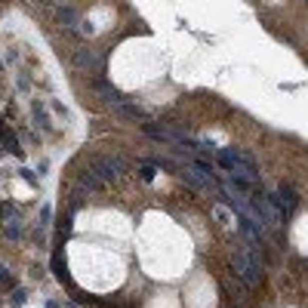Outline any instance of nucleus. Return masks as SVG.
I'll use <instances>...</instances> for the list:
<instances>
[{
	"mask_svg": "<svg viewBox=\"0 0 308 308\" xmlns=\"http://www.w3.org/2000/svg\"><path fill=\"white\" fill-rule=\"evenodd\" d=\"M114 114H117V117H126V120H148L145 108H139V105H133V102H120V105H114Z\"/></svg>",
	"mask_w": 308,
	"mask_h": 308,
	"instance_id": "6e6552de",
	"label": "nucleus"
},
{
	"mask_svg": "<svg viewBox=\"0 0 308 308\" xmlns=\"http://www.w3.org/2000/svg\"><path fill=\"white\" fill-rule=\"evenodd\" d=\"M268 197H271V204H275V207L284 213V219H290V216L296 213V207H299V194L290 188V185H281L278 191H271Z\"/></svg>",
	"mask_w": 308,
	"mask_h": 308,
	"instance_id": "7ed1b4c3",
	"label": "nucleus"
},
{
	"mask_svg": "<svg viewBox=\"0 0 308 308\" xmlns=\"http://www.w3.org/2000/svg\"><path fill=\"white\" fill-rule=\"evenodd\" d=\"M0 284L9 287V271H6V265H0Z\"/></svg>",
	"mask_w": 308,
	"mask_h": 308,
	"instance_id": "6ab92c4d",
	"label": "nucleus"
},
{
	"mask_svg": "<svg viewBox=\"0 0 308 308\" xmlns=\"http://www.w3.org/2000/svg\"><path fill=\"white\" fill-rule=\"evenodd\" d=\"M56 231H59V241H65L68 238V234H71V210L62 216V219H59V225H56Z\"/></svg>",
	"mask_w": 308,
	"mask_h": 308,
	"instance_id": "4468645a",
	"label": "nucleus"
},
{
	"mask_svg": "<svg viewBox=\"0 0 308 308\" xmlns=\"http://www.w3.org/2000/svg\"><path fill=\"white\" fill-rule=\"evenodd\" d=\"M56 19H59V25H62V28H68V31H74V28L80 25V12H77L74 6H59V12H56Z\"/></svg>",
	"mask_w": 308,
	"mask_h": 308,
	"instance_id": "1a4fd4ad",
	"label": "nucleus"
},
{
	"mask_svg": "<svg viewBox=\"0 0 308 308\" xmlns=\"http://www.w3.org/2000/svg\"><path fill=\"white\" fill-rule=\"evenodd\" d=\"M93 170L105 179V182H117V179H123L126 173H130V164H126L123 157H117V154H108V157H96L93 160Z\"/></svg>",
	"mask_w": 308,
	"mask_h": 308,
	"instance_id": "f03ea898",
	"label": "nucleus"
},
{
	"mask_svg": "<svg viewBox=\"0 0 308 308\" xmlns=\"http://www.w3.org/2000/svg\"><path fill=\"white\" fill-rule=\"evenodd\" d=\"M19 173H22V179H25V182H28V185H37V176H34V170H28V167H22Z\"/></svg>",
	"mask_w": 308,
	"mask_h": 308,
	"instance_id": "a211bd4d",
	"label": "nucleus"
},
{
	"mask_svg": "<svg viewBox=\"0 0 308 308\" xmlns=\"http://www.w3.org/2000/svg\"><path fill=\"white\" fill-rule=\"evenodd\" d=\"M52 275H56V281H59V284H65L68 290H74V281H71V275H68V262H65L62 247L52 250Z\"/></svg>",
	"mask_w": 308,
	"mask_h": 308,
	"instance_id": "423d86ee",
	"label": "nucleus"
},
{
	"mask_svg": "<svg viewBox=\"0 0 308 308\" xmlns=\"http://www.w3.org/2000/svg\"><path fill=\"white\" fill-rule=\"evenodd\" d=\"M0 139H3V151H12L15 157H22V148H19V139H15L9 130H3L0 133Z\"/></svg>",
	"mask_w": 308,
	"mask_h": 308,
	"instance_id": "ddd939ff",
	"label": "nucleus"
},
{
	"mask_svg": "<svg viewBox=\"0 0 308 308\" xmlns=\"http://www.w3.org/2000/svg\"><path fill=\"white\" fill-rule=\"evenodd\" d=\"M3 234H6L9 241H19V238H22V222H19V216L3 222Z\"/></svg>",
	"mask_w": 308,
	"mask_h": 308,
	"instance_id": "f8f14e48",
	"label": "nucleus"
},
{
	"mask_svg": "<svg viewBox=\"0 0 308 308\" xmlns=\"http://www.w3.org/2000/svg\"><path fill=\"white\" fill-rule=\"evenodd\" d=\"M77 185H80V188H86L89 194H99V191H105V185H108V182H105V179H102L93 167H86V170H80V173H77Z\"/></svg>",
	"mask_w": 308,
	"mask_h": 308,
	"instance_id": "39448f33",
	"label": "nucleus"
},
{
	"mask_svg": "<svg viewBox=\"0 0 308 308\" xmlns=\"http://www.w3.org/2000/svg\"><path fill=\"white\" fill-rule=\"evenodd\" d=\"M96 93H99L108 105H111V108H114V105H120V102H126L120 89H117V86H111L108 80H96Z\"/></svg>",
	"mask_w": 308,
	"mask_h": 308,
	"instance_id": "0eeeda50",
	"label": "nucleus"
},
{
	"mask_svg": "<svg viewBox=\"0 0 308 308\" xmlns=\"http://www.w3.org/2000/svg\"><path fill=\"white\" fill-rule=\"evenodd\" d=\"M154 170H157V167H154V164H145V167H142V170H139V176H142V179H145V182H151V179H154Z\"/></svg>",
	"mask_w": 308,
	"mask_h": 308,
	"instance_id": "f3484780",
	"label": "nucleus"
},
{
	"mask_svg": "<svg viewBox=\"0 0 308 308\" xmlns=\"http://www.w3.org/2000/svg\"><path fill=\"white\" fill-rule=\"evenodd\" d=\"M46 308H59V302H49V305H46Z\"/></svg>",
	"mask_w": 308,
	"mask_h": 308,
	"instance_id": "aec40b11",
	"label": "nucleus"
},
{
	"mask_svg": "<svg viewBox=\"0 0 308 308\" xmlns=\"http://www.w3.org/2000/svg\"><path fill=\"white\" fill-rule=\"evenodd\" d=\"M262 265H265V253L262 244H241L231 256V268L247 287H259L262 284Z\"/></svg>",
	"mask_w": 308,
	"mask_h": 308,
	"instance_id": "f257e3e1",
	"label": "nucleus"
},
{
	"mask_svg": "<svg viewBox=\"0 0 308 308\" xmlns=\"http://www.w3.org/2000/svg\"><path fill=\"white\" fill-rule=\"evenodd\" d=\"M86 197H89V191L77 185L74 191H71V204H68V210H71V213H77L80 207H86Z\"/></svg>",
	"mask_w": 308,
	"mask_h": 308,
	"instance_id": "9b49d317",
	"label": "nucleus"
},
{
	"mask_svg": "<svg viewBox=\"0 0 308 308\" xmlns=\"http://www.w3.org/2000/svg\"><path fill=\"white\" fill-rule=\"evenodd\" d=\"M0 151H3V139H0Z\"/></svg>",
	"mask_w": 308,
	"mask_h": 308,
	"instance_id": "412c9836",
	"label": "nucleus"
},
{
	"mask_svg": "<svg viewBox=\"0 0 308 308\" xmlns=\"http://www.w3.org/2000/svg\"><path fill=\"white\" fill-rule=\"evenodd\" d=\"M74 65L83 68V71H99V74L105 71V59L99 56L96 49H77L74 52Z\"/></svg>",
	"mask_w": 308,
	"mask_h": 308,
	"instance_id": "20e7f679",
	"label": "nucleus"
},
{
	"mask_svg": "<svg viewBox=\"0 0 308 308\" xmlns=\"http://www.w3.org/2000/svg\"><path fill=\"white\" fill-rule=\"evenodd\" d=\"M25 302H28V293H25V290L19 287V290H15V293L9 296V305H12V308H22Z\"/></svg>",
	"mask_w": 308,
	"mask_h": 308,
	"instance_id": "2eb2a0df",
	"label": "nucleus"
},
{
	"mask_svg": "<svg viewBox=\"0 0 308 308\" xmlns=\"http://www.w3.org/2000/svg\"><path fill=\"white\" fill-rule=\"evenodd\" d=\"M238 157H241V151L238 148H219V151H216V164H219L222 170H234V167H238Z\"/></svg>",
	"mask_w": 308,
	"mask_h": 308,
	"instance_id": "9d476101",
	"label": "nucleus"
},
{
	"mask_svg": "<svg viewBox=\"0 0 308 308\" xmlns=\"http://www.w3.org/2000/svg\"><path fill=\"white\" fill-rule=\"evenodd\" d=\"M37 225H43V228H49V225H52V207H49V204H43V207H40V222H37Z\"/></svg>",
	"mask_w": 308,
	"mask_h": 308,
	"instance_id": "dca6fc26",
	"label": "nucleus"
}]
</instances>
